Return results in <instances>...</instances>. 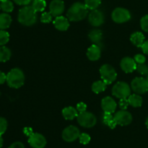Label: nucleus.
Instances as JSON below:
<instances>
[{
	"instance_id": "6",
	"label": "nucleus",
	"mask_w": 148,
	"mask_h": 148,
	"mask_svg": "<svg viewBox=\"0 0 148 148\" xmlns=\"http://www.w3.org/2000/svg\"><path fill=\"white\" fill-rule=\"evenodd\" d=\"M78 123L81 126L85 128H92L96 124L97 119L95 115L90 112H82L78 114L77 117Z\"/></svg>"
},
{
	"instance_id": "29",
	"label": "nucleus",
	"mask_w": 148,
	"mask_h": 148,
	"mask_svg": "<svg viewBox=\"0 0 148 148\" xmlns=\"http://www.w3.org/2000/svg\"><path fill=\"white\" fill-rule=\"evenodd\" d=\"M10 39V34L4 30H0V46L5 45Z\"/></svg>"
},
{
	"instance_id": "36",
	"label": "nucleus",
	"mask_w": 148,
	"mask_h": 148,
	"mask_svg": "<svg viewBox=\"0 0 148 148\" xmlns=\"http://www.w3.org/2000/svg\"><path fill=\"white\" fill-rule=\"evenodd\" d=\"M129 105H130V103H129L128 99L124 98L120 100L119 107L121 110H127V108L128 107Z\"/></svg>"
},
{
	"instance_id": "20",
	"label": "nucleus",
	"mask_w": 148,
	"mask_h": 148,
	"mask_svg": "<svg viewBox=\"0 0 148 148\" xmlns=\"http://www.w3.org/2000/svg\"><path fill=\"white\" fill-rule=\"evenodd\" d=\"M12 23V17L7 13L0 14V30H5L10 28Z\"/></svg>"
},
{
	"instance_id": "14",
	"label": "nucleus",
	"mask_w": 148,
	"mask_h": 148,
	"mask_svg": "<svg viewBox=\"0 0 148 148\" xmlns=\"http://www.w3.org/2000/svg\"><path fill=\"white\" fill-rule=\"evenodd\" d=\"M121 68L125 73H130L137 69V65L135 60L130 57H125L121 61Z\"/></svg>"
},
{
	"instance_id": "3",
	"label": "nucleus",
	"mask_w": 148,
	"mask_h": 148,
	"mask_svg": "<svg viewBox=\"0 0 148 148\" xmlns=\"http://www.w3.org/2000/svg\"><path fill=\"white\" fill-rule=\"evenodd\" d=\"M7 83L11 88H20L25 83L24 73L20 68H13L7 75Z\"/></svg>"
},
{
	"instance_id": "40",
	"label": "nucleus",
	"mask_w": 148,
	"mask_h": 148,
	"mask_svg": "<svg viewBox=\"0 0 148 148\" xmlns=\"http://www.w3.org/2000/svg\"><path fill=\"white\" fill-rule=\"evenodd\" d=\"M7 81V75L2 71H0V84H3Z\"/></svg>"
},
{
	"instance_id": "18",
	"label": "nucleus",
	"mask_w": 148,
	"mask_h": 148,
	"mask_svg": "<svg viewBox=\"0 0 148 148\" xmlns=\"http://www.w3.org/2000/svg\"><path fill=\"white\" fill-rule=\"evenodd\" d=\"M130 40H131L132 43L137 47H142L143 44L145 41V36L143 35V33L138 31L134 32V33L131 35Z\"/></svg>"
},
{
	"instance_id": "24",
	"label": "nucleus",
	"mask_w": 148,
	"mask_h": 148,
	"mask_svg": "<svg viewBox=\"0 0 148 148\" xmlns=\"http://www.w3.org/2000/svg\"><path fill=\"white\" fill-rule=\"evenodd\" d=\"M103 122L106 125L109 126L111 129H115L116 126V123L114 116L112 115L111 113H104L103 115Z\"/></svg>"
},
{
	"instance_id": "23",
	"label": "nucleus",
	"mask_w": 148,
	"mask_h": 148,
	"mask_svg": "<svg viewBox=\"0 0 148 148\" xmlns=\"http://www.w3.org/2000/svg\"><path fill=\"white\" fill-rule=\"evenodd\" d=\"M88 36H89V39H90L91 41L94 42V43L98 44L101 40H102L103 33L101 30L94 29V30H92L90 32Z\"/></svg>"
},
{
	"instance_id": "27",
	"label": "nucleus",
	"mask_w": 148,
	"mask_h": 148,
	"mask_svg": "<svg viewBox=\"0 0 148 148\" xmlns=\"http://www.w3.org/2000/svg\"><path fill=\"white\" fill-rule=\"evenodd\" d=\"M32 7L36 12H43L46 7V2L45 0H34Z\"/></svg>"
},
{
	"instance_id": "17",
	"label": "nucleus",
	"mask_w": 148,
	"mask_h": 148,
	"mask_svg": "<svg viewBox=\"0 0 148 148\" xmlns=\"http://www.w3.org/2000/svg\"><path fill=\"white\" fill-rule=\"evenodd\" d=\"M53 25H54L55 28L59 30L64 31V30H67L69 28V22L68 18L61 15L55 18L54 21H53Z\"/></svg>"
},
{
	"instance_id": "35",
	"label": "nucleus",
	"mask_w": 148,
	"mask_h": 148,
	"mask_svg": "<svg viewBox=\"0 0 148 148\" xmlns=\"http://www.w3.org/2000/svg\"><path fill=\"white\" fill-rule=\"evenodd\" d=\"M134 59L135 60L136 63L137 64H143L145 62L146 58L143 55H141V54H138V55H136L134 56Z\"/></svg>"
},
{
	"instance_id": "39",
	"label": "nucleus",
	"mask_w": 148,
	"mask_h": 148,
	"mask_svg": "<svg viewBox=\"0 0 148 148\" xmlns=\"http://www.w3.org/2000/svg\"><path fill=\"white\" fill-rule=\"evenodd\" d=\"M9 148H25L24 145L20 142H16L12 144Z\"/></svg>"
},
{
	"instance_id": "37",
	"label": "nucleus",
	"mask_w": 148,
	"mask_h": 148,
	"mask_svg": "<svg viewBox=\"0 0 148 148\" xmlns=\"http://www.w3.org/2000/svg\"><path fill=\"white\" fill-rule=\"evenodd\" d=\"M87 105L84 102H79L77 104V110L79 111V113H82V112L86 111Z\"/></svg>"
},
{
	"instance_id": "33",
	"label": "nucleus",
	"mask_w": 148,
	"mask_h": 148,
	"mask_svg": "<svg viewBox=\"0 0 148 148\" xmlns=\"http://www.w3.org/2000/svg\"><path fill=\"white\" fill-rule=\"evenodd\" d=\"M140 26L144 31L148 32V15L143 16L140 20Z\"/></svg>"
},
{
	"instance_id": "30",
	"label": "nucleus",
	"mask_w": 148,
	"mask_h": 148,
	"mask_svg": "<svg viewBox=\"0 0 148 148\" xmlns=\"http://www.w3.org/2000/svg\"><path fill=\"white\" fill-rule=\"evenodd\" d=\"M137 70L139 73L143 75H147L148 74V65L145 63L143 64H137Z\"/></svg>"
},
{
	"instance_id": "10",
	"label": "nucleus",
	"mask_w": 148,
	"mask_h": 148,
	"mask_svg": "<svg viewBox=\"0 0 148 148\" xmlns=\"http://www.w3.org/2000/svg\"><path fill=\"white\" fill-rule=\"evenodd\" d=\"M114 118L116 124L121 126H127L132 121V115L126 110H121L117 112L114 115Z\"/></svg>"
},
{
	"instance_id": "5",
	"label": "nucleus",
	"mask_w": 148,
	"mask_h": 148,
	"mask_svg": "<svg viewBox=\"0 0 148 148\" xmlns=\"http://www.w3.org/2000/svg\"><path fill=\"white\" fill-rule=\"evenodd\" d=\"M113 95L119 99L127 98L131 95V88L128 84L124 81H119L114 86L112 89Z\"/></svg>"
},
{
	"instance_id": "2",
	"label": "nucleus",
	"mask_w": 148,
	"mask_h": 148,
	"mask_svg": "<svg viewBox=\"0 0 148 148\" xmlns=\"http://www.w3.org/2000/svg\"><path fill=\"white\" fill-rule=\"evenodd\" d=\"M37 12L35 11L32 6H25L20 9L18 12L19 23L25 26H30L34 25L37 21Z\"/></svg>"
},
{
	"instance_id": "41",
	"label": "nucleus",
	"mask_w": 148,
	"mask_h": 148,
	"mask_svg": "<svg viewBox=\"0 0 148 148\" xmlns=\"http://www.w3.org/2000/svg\"><path fill=\"white\" fill-rule=\"evenodd\" d=\"M141 48H142V49H143V52H144L145 54H146V55H148V40L145 41V43L143 44V46H142Z\"/></svg>"
},
{
	"instance_id": "43",
	"label": "nucleus",
	"mask_w": 148,
	"mask_h": 148,
	"mask_svg": "<svg viewBox=\"0 0 148 148\" xmlns=\"http://www.w3.org/2000/svg\"><path fill=\"white\" fill-rule=\"evenodd\" d=\"M3 143H4V140H3V138L1 136V135H0V148L2 147Z\"/></svg>"
},
{
	"instance_id": "12",
	"label": "nucleus",
	"mask_w": 148,
	"mask_h": 148,
	"mask_svg": "<svg viewBox=\"0 0 148 148\" xmlns=\"http://www.w3.org/2000/svg\"><path fill=\"white\" fill-rule=\"evenodd\" d=\"M88 20L91 26L98 27L104 23V15L101 10H91L88 15Z\"/></svg>"
},
{
	"instance_id": "1",
	"label": "nucleus",
	"mask_w": 148,
	"mask_h": 148,
	"mask_svg": "<svg viewBox=\"0 0 148 148\" xmlns=\"http://www.w3.org/2000/svg\"><path fill=\"white\" fill-rule=\"evenodd\" d=\"M88 14V9L85 4L81 2L74 3L68 10L66 16L70 21H80L85 19Z\"/></svg>"
},
{
	"instance_id": "15",
	"label": "nucleus",
	"mask_w": 148,
	"mask_h": 148,
	"mask_svg": "<svg viewBox=\"0 0 148 148\" xmlns=\"http://www.w3.org/2000/svg\"><path fill=\"white\" fill-rule=\"evenodd\" d=\"M101 107L104 113L112 114L116 109V103L112 97H106L101 101Z\"/></svg>"
},
{
	"instance_id": "16",
	"label": "nucleus",
	"mask_w": 148,
	"mask_h": 148,
	"mask_svg": "<svg viewBox=\"0 0 148 148\" xmlns=\"http://www.w3.org/2000/svg\"><path fill=\"white\" fill-rule=\"evenodd\" d=\"M101 55V50L98 44H92L88 48L87 56L91 61H96L100 59Z\"/></svg>"
},
{
	"instance_id": "22",
	"label": "nucleus",
	"mask_w": 148,
	"mask_h": 148,
	"mask_svg": "<svg viewBox=\"0 0 148 148\" xmlns=\"http://www.w3.org/2000/svg\"><path fill=\"white\" fill-rule=\"evenodd\" d=\"M11 51L8 47L4 46H0V62H5L11 57Z\"/></svg>"
},
{
	"instance_id": "47",
	"label": "nucleus",
	"mask_w": 148,
	"mask_h": 148,
	"mask_svg": "<svg viewBox=\"0 0 148 148\" xmlns=\"http://www.w3.org/2000/svg\"><path fill=\"white\" fill-rule=\"evenodd\" d=\"M0 9H1V7H0Z\"/></svg>"
},
{
	"instance_id": "4",
	"label": "nucleus",
	"mask_w": 148,
	"mask_h": 148,
	"mask_svg": "<svg viewBox=\"0 0 148 148\" xmlns=\"http://www.w3.org/2000/svg\"><path fill=\"white\" fill-rule=\"evenodd\" d=\"M100 73L102 80L107 85L112 84L116 79L117 73L115 69L108 64H105L101 67Z\"/></svg>"
},
{
	"instance_id": "25",
	"label": "nucleus",
	"mask_w": 148,
	"mask_h": 148,
	"mask_svg": "<svg viewBox=\"0 0 148 148\" xmlns=\"http://www.w3.org/2000/svg\"><path fill=\"white\" fill-rule=\"evenodd\" d=\"M106 86L107 84L103 81H98L92 84V90L95 94H98V93H101L102 91H105Z\"/></svg>"
},
{
	"instance_id": "8",
	"label": "nucleus",
	"mask_w": 148,
	"mask_h": 148,
	"mask_svg": "<svg viewBox=\"0 0 148 148\" xmlns=\"http://www.w3.org/2000/svg\"><path fill=\"white\" fill-rule=\"evenodd\" d=\"M131 87L135 94H144L148 91V82L146 78L137 77L132 81Z\"/></svg>"
},
{
	"instance_id": "34",
	"label": "nucleus",
	"mask_w": 148,
	"mask_h": 148,
	"mask_svg": "<svg viewBox=\"0 0 148 148\" xmlns=\"http://www.w3.org/2000/svg\"><path fill=\"white\" fill-rule=\"evenodd\" d=\"M7 129V121L4 118L0 117V135H2Z\"/></svg>"
},
{
	"instance_id": "32",
	"label": "nucleus",
	"mask_w": 148,
	"mask_h": 148,
	"mask_svg": "<svg viewBox=\"0 0 148 148\" xmlns=\"http://www.w3.org/2000/svg\"><path fill=\"white\" fill-rule=\"evenodd\" d=\"M52 20V15L50 12H43L40 17V21L43 23H49Z\"/></svg>"
},
{
	"instance_id": "9",
	"label": "nucleus",
	"mask_w": 148,
	"mask_h": 148,
	"mask_svg": "<svg viewBox=\"0 0 148 148\" xmlns=\"http://www.w3.org/2000/svg\"><path fill=\"white\" fill-rule=\"evenodd\" d=\"M80 135L79 129L75 126H67L62 132V138L67 142H72L78 139Z\"/></svg>"
},
{
	"instance_id": "26",
	"label": "nucleus",
	"mask_w": 148,
	"mask_h": 148,
	"mask_svg": "<svg viewBox=\"0 0 148 148\" xmlns=\"http://www.w3.org/2000/svg\"><path fill=\"white\" fill-rule=\"evenodd\" d=\"M0 7L1 9L5 13L11 12L14 10V4H13L12 1L10 0H3L0 3Z\"/></svg>"
},
{
	"instance_id": "21",
	"label": "nucleus",
	"mask_w": 148,
	"mask_h": 148,
	"mask_svg": "<svg viewBox=\"0 0 148 148\" xmlns=\"http://www.w3.org/2000/svg\"><path fill=\"white\" fill-rule=\"evenodd\" d=\"M128 101L130 105L134 107H141L142 104H143V98H142L141 96L137 94H131L128 97Z\"/></svg>"
},
{
	"instance_id": "44",
	"label": "nucleus",
	"mask_w": 148,
	"mask_h": 148,
	"mask_svg": "<svg viewBox=\"0 0 148 148\" xmlns=\"http://www.w3.org/2000/svg\"><path fill=\"white\" fill-rule=\"evenodd\" d=\"M145 124H146V126H147V129H148V117L147 118V119H146Z\"/></svg>"
},
{
	"instance_id": "45",
	"label": "nucleus",
	"mask_w": 148,
	"mask_h": 148,
	"mask_svg": "<svg viewBox=\"0 0 148 148\" xmlns=\"http://www.w3.org/2000/svg\"><path fill=\"white\" fill-rule=\"evenodd\" d=\"M146 80H147V81L148 82V74L147 75H146Z\"/></svg>"
},
{
	"instance_id": "13",
	"label": "nucleus",
	"mask_w": 148,
	"mask_h": 148,
	"mask_svg": "<svg viewBox=\"0 0 148 148\" xmlns=\"http://www.w3.org/2000/svg\"><path fill=\"white\" fill-rule=\"evenodd\" d=\"M64 3L62 0H52L49 5V12L53 17H59L64 12Z\"/></svg>"
},
{
	"instance_id": "46",
	"label": "nucleus",
	"mask_w": 148,
	"mask_h": 148,
	"mask_svg": "<svg viewBox=\"0 0 148 148\" xmlns=\"http://www.w3.org/2000/svg\"><path fill=\"white\" fill-rule=\"evenodd\" d=\"M3 1V0H0V1Z\"/></svg>"
},
{
	"instance_id": "7",
	"label": "nucleus",
	"mask_w": 148,
	"mask_h": 148,
	"mask_svg": "<svg viewBox=\"0 0 148 148\" xmlns=\"http://www.w3.org/2000/svg\"><path fill=\"white\" fill-rule=\"evenodd\" d=\"M112 20L116 23H124L131 19V14L130 11L125 8L117 7L111 14Z\"/></svg>"
},
{
	"instance_id": "28",
	"label": "nucleus",
	"mask_w": 148,
	"mask_h": 148,
	"mask_svg": "<svg viewBox=\"0 0 148 148\" xmlns=\"http://www.w3.org/2000/svg\"><path fill=\"white\" fill-rule=\"evenodd\" d=\"M101 3V0H85V4L88 10H96Z\"/></svg>"
},
{
	"instance_id": "38",
	"label": "nucleus",
	"mask_w": 148,
	"mask_h": 148,
	"mask_svg": "<svg viewBox=\"0 0 148 148\" xmlns=\"http://www.w3.org/2000/svg\"><path fill=\"white\" fill-rule=\"evenodd\" d=\"M14 2L18 5H23V6H27L31 2L32 0H13Z\"/></svg>"
},
{
	"instance_id": "42",
	"label": "nucleus",
	"mask_w": 148,
	"mask_h": 148,
	"mask_svg": "<svg viewBox=\"0 0 148 148\" xmlns=\"http://www.w3.org/2000/svg\"><path fill=\"white\" fill-rule=\"evenodd\" d=\"M23 132H24L25 134L27 135V136H29L30 135H31L32 133H33V130H32L31 128H29V127L24 128V129H23Z\"/></svg>"
},
{
	"instance_id": "19",
	"label": "nucleus",
	"mask_w": 148,
	"mask_h": 148,
	"mask_svg": "<svg viewBox=\"0 0 148 148\" xmlns=\"http://www.w3.org/2000/svg\"><path fill=\"white\" fill-rule=\"evenodd\" d=\"M62 115L66 120H73L75 117H77V110L73 107H66L62 110Z\"/></svg>"
},
{
	"instance_id": "31",
	"label": "nucleus",
	"mask_w": 148,
	"mask_h": 148,
	"mask_svg": "<svg viewBox=\"0 0 148 148\" xmlns=\"http://www.w3.org/2000/svg\"><path fill=\"white\" fill-rule=\"evenodd\" d=\"M79 142L82 145H88L90 142V136L86 133H80L79 136Z\"/></svg>"
},
{
	"instance_id": "11",
	"label": "nucleus",
	"mask_w": 148,
	"mask_h": 148,
	"mask_svg": "<svg viewBox=\"0 0 148 148\" xmlns=\"http://www.w3.org/2000/svg\"><path fill=\"white\" fill-rule=\"evenodd\" d=\"M28 143L33 148H43L46 145V139L42 134L33 132L28 136Z\"/></svg>"
}]
</instances>
